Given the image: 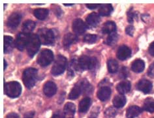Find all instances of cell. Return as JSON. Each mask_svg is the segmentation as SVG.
Listing matches in <instances>:
<instances>
[{"label":"cell","instance_id":"1","mask_svg":"<svg viewBox=\"0 0 154 118\" xmlns=\"http://www.w3.org/2000/svg\"><path fill=\"white\" fill-rule=\"evenodd\" d=\"M91 86L86 80H81L77 82L72 87L70 93L69 95V98L71 100H75L78 98L82 92H86L90 91Z\"/></svg>","mask_w":154,"mask_h":118},{"label":"cell","instance_id":"2","mask_svg":"<svg viewBox=\"0 0 154 118\" xmlns=\"http://www.w3.org/2000/svg\"><path fill=\"white\" fill-rule=\"evenodd\" d=\"M37 70L35 68H28L22 74V80L25 86L31 89L35 84L37 79Z\"/></svg>","mask_w":154,"mask_h":118},{"label":"cell","instance_id":"3","mask_svg":"<svg viewBox=\"0 0 154 118\" xmlns=\"http://www.w3.org/2000/svg\"><path fill=\"white\" fill-rule=\"evenodd\" d=\"M37 36L41 44L44 45H52L54 43V33L51 29L48 28H41L38 29Z\"/></svg>","mask_w":154,"mask_h":118},{"label":"cell","instance_id":"4","mask_svg":"<svg viewBox=\"0 0 154 118\" xmlns=\"http://www.w3.org/2000/svg\"><path fill=\"white\" fill-rule=\"evenodd\" d=\"M22 87L18 82H9L5 84L4 93L11 98H17L20 95Z\"/></svg>","mask_w":154,"mask_h":118},{"label":"cell","instance_id":"5","mask_svg":"<svg viewBox=\"0 0 154 118\" xmlns=\"http://www.w3.org/2000/svg\"><path fill=\"white\" fill-rule=\"evenodd\" d=\"M41 44L40 40L38 39L37 35L32 34L30 35L29 41L26 47L27 52H28V54L29 57L33 58L37 54V52L39 50Z\"/></svg>","mask_w":154,"mask_h":118},{"label":"cell","instance_id":"6","mask_svg":"<svg viewBox=\"0 0 154 118\" xmlns=\"http://www.w3.org/2000/svg\"><path fill=\"white\" fill-rule=\"evenodd\" d=\"M67 65V59L64 56L59 55L57 56V58L52 67L51 73L53 75L58 76L63 73Z\"/></svg>","mask_w":154,"mask_h":118},{"label":"cell","instance_id":"7","mask_svg":"<svg viewBox=\"0 0 154 118\" xmlns=\"http://www.w3.org/2000/svg\"><path fill=\"white\" fill-rule=\"evenodd\" d=\"M54 59L53 52L48 49H45L38 54L37 62L41 67H47L51 64Z\"/></svg>","mask_w":154,"mask_h":118},{"label":"cell","instance_id":"8","mask_svg":"<svg viewBox=\"0 0 154 118\" xmlns=\"http://www.w3.org/2000/svg\"><path fill=\"white\" fill-rule=\"evenodd\" d=\"M29 37V34H27L24 32H20L18 34L16 42H15V45L19 50L22 51L24 48L27 47Z\"/></svg>","mask_w":154,"mask_h":118},{"label":"cell","instance_id":"9","mask_svg":"<svg viewBox=\"0 0 154 118\" xmlns=\"http://www.w3.org/2000/svg\"><path fill=\"white\" fill-rule=\"evenodd\" d=\"M72 30L76 35H82L88 28L87 24H86L81 19H76L72 22Z\"/></svg>","mask_w":154,"mask_h":118},{"label":"cell","instance_id":"10","mask_svg":"<svg viewBox=\"0 0 154 118\" xmlns=\"http://www.w3.org/2000/svg\"><path fill=\"white\" fill-rule=\"evenodd\" d=\"M22 19V15L19 13H14L11 14L7 20V26L11 29L17 28L20 24Z\"/></svg>","mask_w":154,"mask_h":118},{"label":"cell","instance_id":"11","mask_svg":"<svg viewBox=\"0 0 154 118\" xmlns=\"http://www.w3.org/2000/svg\"><path fill=\"white\" fill-rule=\"evenodd\" d=\"M57 86L55 83L48 81L45 83L43 87V92L45 95L48 97H51L56 93Z\"/></svg>","mask_w":154,"mask_h":118},{"label":"cell","instance_id":"12","mask_svg":"<svg viewBox=\"0 0 154 118\" xmlns=\"http://www.w3.org/2000/svg\"><path fill=\"white\" fill-rule=\"evenodd\" d=\"M131 56V50L127 46L123 45L118 48L117 52V57L122 61L126 60Z\"/></svg>","mask_w":154,"mask_h":118},{"label":"cell","instance_id":"13","mask_svg":"<svg viewBox=\"0 0 154 118\" xmlns=\"http://www.w3.org/2000/svg\"><path fill=\"white\" fill-rule=\"evenodd\" d=\"M152 82L146 79H142L138 82L137 87V89L144 93H148L152 89Z\"/></svg>","mask_w":154,"mask_h":118},{"label":"cell","instance_id":"14","mask_svg":"<svg viewBox=\"0 0 154 118\" xmlns=\"http://www.w3.org/2000/svg\"><path fill=\"white\" fill-rule=\"evenodd\" d=\"M78 41V37L76 35L68 33L65 35L63 39V45L65 48H68L73 44H75Z\"/></svg>","mask_w":154,"mask_h":118},{"label":"cell","instance_id":"15","mask_svg":"<svg viewBox=\"0 0 154 118\" xmlns=\"http://www.w3.org/2000/svg\"><path fill=\"white\" fill-rule=\"evenodd\" d=\"M101 18L99 15L96 13H92L90 14L86 18V23L88 27H96L100 22Z\"/></svg>","mask_w":154,"mask_h":118},{"label":"cell","instance_id":"16","mask_svg":"<svg viewBox=\"0 0 154 118\" xmlns=\"http://www.w3.org/2000/svg\"><path fill=\"white\" fill-rule=\"evenodd\" d=\"M111 95V89L108 86L101 87L97 92V97L100 101H106L109 99Z\"/></svg>","mask_w":154,"mask_h":118},{"label":"cell","instance_id":"17","mask_svg":"<svg viewBox=\"0 0 154 118\" xmlns=\"http://www.w3.org/2000/svg\"><path fill=\"white\" fill-rule=\"evenodd\" d=\"M3 52L5 54H9L13 50L14 48V41L12 37L4 36V41H3Z\"/></svg>","mask_w":154,"mask_h":118},{"label":"cell","instance_id":"18","mask_svg":"<svg viewBox=\"0 0 154 118\" xmlns=\"http://www.w3.org/2000/svg\"><path fill=\"white\" fill-rule=\"evenodd\" d=\"M131 85L129 81L124 80L118 83L116 89L120 95H124L129 92V91L131 90Z\"/></svg>","mask_w":154,"mask_h":118},{"label":"cell","instance_id":"19","mask_svg":"<svg viewBox=\"0 0 154 118\" xmlns=\"http://www.w3.org/2000/svg\"><path fill=\"white\" fill-rule=\"evenodd\" d=\"M116 30V25L113 21H108L103 24L102 27V32L104 34H111L115 33Z\"/></svg>","mask_w":154,"mask_h":118},{"label":"cell","instance_id":"20","mask_svg":"<svg viewBox=\"0 0 154 118\" xmlns=\"http://www.w3.org/2000/svg\"><path fill=\"white\" fill-rule=\"evenodd\" d=\"M79 65L80 70L89 69L91 64V58L87 56H82L79 59Z\"/></svg>","mask_w":154,"mask_h":118},{"label":"cell","instance_id":"21","mask_svg":"<svg viewBox=\"0 0 154 118\" xmlns=\"http://www.w3.org/2000/svg\"><path fill=\"white\" fill-rule=\"evenodd\" d=\"M142 109L137 106H131L127 110L126 116L128 118H135L140 115Z\"/></svg>","mask_w":154,"mask_h":118},{"label":"cell","instance_id":"22","mask_svg":"<svg viewBox=\"0 0 154 118\" xmlns=\"http://www.w3.org/2000/svg\"><path fill=\"white\" fill-rule=\"evenodd\" d=\"M145 68V63L144 61L138 59L134 60L131 65V69L134 73H141Z\"/></svg>","mask_w":154,"mask_h":118},{"label":"cell","instance_id":"23","mask_svg":"<svg viewBox=\"0 0 154 118\" xmlns=\"http://www.w3.org/2000/svg\"><path fill=\"white\" fill-rule=\"evenodd\" d=\"M113 11V7L111 4H102L100 5V8L99 9V13L101 16L107 17L112 13Z\"/></svg>","mask_w":154,"mask_h":118},{"label":"cell","instance_id":"24","mask_svg":"<svg viewBox=\"0 0 154 118\" xmlns=\"http://www.w3.org/2000/svg\"><path fill=\"white\" fill-rule=\"evenodd\" d=\"M91 103V98L90 97H85L80 101L79 104V112L80 113H86Z\"/></svg>","mask_w":154,"mask_h":118},{"label":"cell","instance_id":"25","mask_svg":"<svg viewBox=\"0 0 154 118\" xmlns=\"http://www.w3.org/2000/svg\"><path fill=\"white\" fill-rule=\"evenodd\" d=\"M127 99L125 97L124 95H118L115 96L113 99V104L116 108H122L123 106L126 103Z\"/></svg>","mask_w":154,"mask_h":118},{"label":"cell","instance_id":"26","mask_svg":"<svg viewBox=\"0 0 154 118\" xmlns=\"http://www.w3.org/2000/svg\"><path fill=\"white\" fill-rule=\"evenodd\" d=\"M35 28V22L32 20L25 21L22 24V32L29 34L33 31Z\"/></svg>","mask_w":154,"mask_h":118},{"label":"cell","instance_id":"27","mask_svg":"<svg viewBox=\"0 0 154 118\" xmlns=\"http://www.w3.org/2000/svg\"><path fill=\"white\" fill-rule=\"evenodd\" d=\"M48 9L43 8L37 9L33 11L34 16L40 20H43L47 18L48 15Z\"/></svg>","mask_w":154,"mask_h":118},{"label":"cell","instance_id":"28","mask_svg":"<svg viewBox=\"0 0 154 118\" xmlns=\"http://www.w3.org/2000/svg\"><path fill=\"white\" fill-rule=\"evenodd\" d=\"M108 70L111 74L116 73L118 70V63L114 59H110L107 62Z\"/></svg>","mask_w":154,"mask_h":118},{"label":"cell","instance_id":"29","mask_svg":"<svg viewBox=\"0 0 154 118\" xmlns=\"http://www.w3.org/2000/svg\"><path fill=\"white\" fill-rule=\"evenodd\" d=\"M64 113L68 116H72L75 113V105L72 102H67L64 106Z\"/></svg>","mask_w":154,"mask_h":118},{"label":"cell","instance_id":"30","mask_svg":"<svg viewBox=\"0 0 154 118\" xmlns=\"http://www.w3.org/2000/svg\"><path fill=\"white\" fill-rule=\"evenodd\" d=\"M144 110L150 113L154 112V99L153 98H147L144 102Z\"/></svg>","mask_w":154,"mask_h":118},{"label":"cell","instance_id":"31","mask_svg":"<svg viewBox=\"0 0 154 118\" xmlns=\"http://www.w3.org/2000/svg\"><path fill=\"white\" fill-rule=\"evenodd\" d=\"M118 40V35L116 33H111L108 36L105 41V43L109 46H112L116 43V42Z\"/></svg>","mask_w":154,"mask_h":118},{"label":"cell","instance_id":"32","mask_svg":"<svg viewBox=\"0 0 154 118\" xmlns=\"http://www.w3.org/2000/svg\"><path fill=\"white\" fill-rule=\"evenodd\" d=\"M97 39V37L96 35L94 34H87L84 37V42L88 44H93L95 43Z\"/></svg>","mask_w":154,"mask_h":118},{"label":"cell","instance_id":"33","mask_svg":"<svg viewBox=\"0 0 154 118\" xmlns=\"http://www.w3.org/2000/svg\"><path fill=\"white\" fill-rule=\"evenodd\" d=\"M99 61L95 58H91V64L90 66L89 70L91 72H95L96 70H97L99 67Z\"/></svg>","mask_w":154,"mask_h":118},{"label":"cell","instance_id":"34","mask_svg":"<svg viewBox=\"0 0 154 118\" xmlns=\"http://www.w3.org/2000/svg\"><path fill=\"white\" fill-rule=\"evenodd\" d=\"M105 114L107 117H114L116 115V109L113 107H109V108L106 109Z\"/></svg>","mask_w":154,"mask_h":118},{"label":"cell","instance_id":"35","mask_svg":"<svg viewBox=\"0 0 154 118\" xmlns=\"http://www.w3.org/2000/svg\"><path fill=\"white\" fill-rule=\"evenodd\" d=\"M137 17V14L135 12H134L132 9H131L128 13V22L129 23H133L134 19Z\"/></svg>","mask_w":154,"mask_h":118},{"label":"cell","instance_id":"36","mask_svg":"<svg viewBox=\"0 0 154 118\" xmlns=\"http://www.w3.org/2000/svg\"><path fill=\"white\" fill-rule=\"evenodd\" d=\"M129 72L126 67H122L120 72V77L122 78H125L128 77Z\"/></svg>","mask_w":154,"mask_h":118},{"label":"cell","instance_id":"37","mask_svg":"<svg viewBox=\"0 0 154 118\" xmlns=\"http://www.w3.org/2000/svg\"><path fill=\"white\" fill-rule=\"evenodd\" d=\"M125 32L129 36H133L134 32V28L133 26H129L125 29Z\"/></svg>","mask_w":154,"mask_h":118},{"label":"cell","instance_id":"38","mask_svg":"<svg viewBox=\"0 0 154 118\" xmlns=\"http://www.w3.org/2000/svg\"><path fill=\"white\" fill-rule=\"evenodd\" d=\"M148 74L149 77L154 78V62H153L148 68Z\"/></svg>","mask_w":154,"mask_h":118},{"label":"cell","instance_id":"39","mask_svg":"<svg viewBox=\"0 0 154 118\" xmlns=\"http://www.w3.org/2000/svg\"><path fill=\"white\" fill-rule=\"evenodd\" d=\"M51 118H65V116L63 113L61 112H57L53 114Z\"/></svg>","mask_w":154,"mask_h":118},{"label":"cell","instance_id":"40","mask_svg":"<svg viewBox=\"0 0 154 118\" xmlns=\"http://www.w3.org/2000/svg\"><path fill=\"white\" fill-rule=\"evenodd\" d=\"M148 51L150 55L152 56H154V42H153V43H152L151 44L149 45Z\"/></svg>","mask_w":154,"mask_h":118},{"label":"cell","instance_id":"41","mask_svg":"<svg viewBox=\"0 0 154 118\" xmlns=\"http://www.w3.org/2000/svg\"><path fill=\"white\" fill-rule=\"evenodd\" d=\"M86 7H88V9H95L96 8H97V7H99L101 5H100V4H97V3H96V4H92V3H90V4H86Z\"/></svg>","mask_w":154,"mask_h":118},{"label":"cell","instance_id":"42","mask_svg":"<svg viewBox=\"0 0 154 118\" xmlns=\"http://www.w3.org/2000/svg\"><path fill=\"white\" fill-rule=\"evenodd\" d=\"M34 114H35V112L33 111H30L25 114L24 118H33Z\"/></svg>","mask_w":154,"mask_h":118},{"label":"cell","instance_id":"43","mask_svg":"<svg viewBox=\"0 0 154 118\" xmlns=\"http://www.w3.org/2000/svg\"><path fill=\"white\" fill-rule=\"evenodd\" d=\"M6 118H20V117L16 113H10L7 116Z\"/></svg>","mask_w":154,"mask_h":118},{"label":"cell","instance_id":"44","mask_svg":"<svg viewBox=\"0 0 154 118\" xmlns=\"http://www.w3.org/2000/svg\"><path fill=\"white\" fill-rule=\"evenodd\" d=\"M3 62H4V67H3V69H4V71H5L6 68H7V62H6V61H5V59H4V60H3Z\"/></svg>","mask_w":154,"mask_h":118},{"label":"cell","instance_id":"45","mask_svg":"<svg viewBox=\"0 0 154 118\" xmlns=\"http://www.w3.org/2000/svg\"><path fill=\"white\" fill-rule=\"evenodd\" d=\"M65 6H72L73 5V4H66V3H65V4H63Z\"/></svg>","mask_w":154,"mask_h":118},{"label":"cell","instance_id":"46","mask_svg":"<svg viewBox=\"0 0 154 118\" xmlns=\"http://www.w3.org/2000/svg\"><path fill=\"white\" fill-rule=\"evenodd\" d=\"M90 118H95V117H90Z\"/></svg>","mask_w":154,"mask_h":118}]
</instances>
